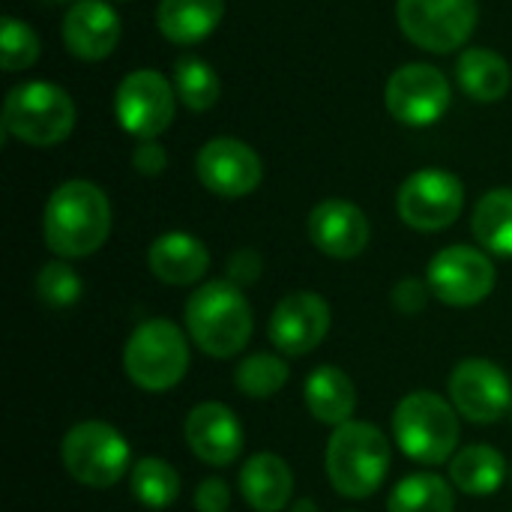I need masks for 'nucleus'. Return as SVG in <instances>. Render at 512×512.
I'll return each instance as SVG.
<instances>
[{"label": "nucleus", "instance_id": "nucleus-12", "mask_svg": "<svg viewBox=\"0 0 512 512\" xmlns=\"http://www.w3.org/2000/svg\"><path fill=\"white\" fill-rule=\"evenodd\" d=\"M450 81L429 63L399 66L384 90L387 111L405 126H432L450 108Z\"/></svg>", "mask_w": 512, "mask_h": 512}, {"label": "nucleus", "instance_id": "nucleus-17", "mask_svg": "<svg viewBox=\"0 0 512 512\" xmlns=\"http://www.w3.org/2000/svg\"><path fill=\"white\" fill-rule=\"evenodd\" d=\"M309 240L336 261L357 258L369 243V219L366 213L342 198L321 201L309 213Z\"/></svg>", "mask_w": 512, "mask_h": 512}, {"label": "nucleus", "instance_id": "nucleus-11", "mask_svg": "<svg viewBox=\"0 0 512 512\" xmlns=\"http://www.w3.org/2000/svg\"><path fill=\"white\" fill-rule=\"evenodd\" d=\"M447 393L459 417L483 426L498 423L512 408V384L507 372L498 363L480 357L462 360L453 369L447 381Z\"/></svg>", "mask_w": 512, "mask_h": 512}, {"label": "nucleus", "instance_id": "nucleus-31", "mask_svg": "<svg viewBox=\"0 0 512 512\" xmlns=\"http://www.w3.org/2000/svg\"><path fill=\"white\" fill-rule=\"evenodd\" d=\"M36 57H39L36 33L24 21L6 15L3 27H0V60H3V69L6 72H21V69L33 66Z\"/></svg>", "mask_w": 512, "mask_h": 512}, {"label": "nucleus", "instance_id": "nucleus-26", "mask_svg": "<svg viewBox=\"0 0 512 512\" xmlns=\"http://www.w3.org/2000/svg\"><path fill=\"white\" fill-rule=\"evenodd\" d=\"M453 486L438 474H411L387 498V512H453Z\"/></svg>", "mask_w": 512, "mask_h": 512}, {"label": "nucleus", "instance_id": "nucleus-27", "mask_svg": "<svg viewBox=\"0 0 512 512\" xmlns=\"http://www.w3.org/2000/svg\"><path fill=\"white\" fill-rule=\"evenodd\" d=\"M129 486H132V495L138 504H144L150 510H165L180 495V474L165 459L147 456L132 465Z\"/></svg>", "mask_w": 512, "mask_h": 512}, {"label": "nucleus", "instance_id": "nucleus-6", "mask_svg": "<svg viewBox=\"0 0 512 512\" xmlns=\"http://www.w3.org/2000/svg\"><path fill=\"white\" fill-rule=\"evenodd\" d=\"M75 126V102L48 81H27L12 87L3 105V129L24 144L54 147L66 141Z\"/></svg>", "mask_w": 512, "mask_h": 512}, {"label": "nucleus", "instance_id": "nucleus-8", "mask_svg": "<svg viewBox=\"0 0 512 512\" xmlns=\"http://www.w3.org/2000/svg\"><path fill=\"white\" fill-rule=\"evenodd\" d=\"M402 33L435 54H450L465 45L477 27V0H399L396 6Z\"/></svg>", "mask_w": 512, "mask_h": 512}, {"label": "nucleus", "instance_id": "nucleus-16", "mask_svg": "<svg viewBox=\"0 0 512 512\" xmlns=\"http://www.w3.org/2000/svg\"><path fill=\"white\" fill-rule=\"evenodd\" d=\"M189 450L213 468L234 465L243 453V426L222 402H201L189 411L183 426Z\"/></svg>", "mask_w": 512, "mask_h": 512}, {"label": "nucleus", "instance_id": "nucleus-33", "mask_svg": "<svg viewBox=\"0 0 512 512\" xmlns=\"http://www.w3.org/2000/svg\"><path fill=\"white\" fill-rule=\"evenodd\" d=\"M261 270H264V261L255 249H240L228 258V282H234V285L258 282Z\"/></svg>", "mask_w": 512, "mask_h": 512}, {"label": "nucleus", "instance_id": "nucleus-21", "mask_svg": "<svg viewBox=\"0 0 512 512\" xmlns=\"http://www.w3.org/2000/svg\"><path fill=\"white\" fill-rule=\"evenodd\" d=\"M303 396H306V408L312 411V417L333 429L351 423V417L357 411V387L336 366H318L306 378Z\"/></svg>", "mask_w": 512, "mask_h": 512}, {"label": "nucleus", "instance_id": "nucleus-13", "mask_svg": "<svg viewBox=\"0 0 512 512\" xmlns=\"http://www.w3.org/2000/svg\"><path fill=\"white\" fill-rule=\"evenodd\" d=\"M426 282L447 306H477L495 288V264L474 246H447L432 258Z\"/></svg>", "mask_w": 512, "mask_h": 512}, {"label": "nucleus", "instance_id": "nucleus-38", "mask_svg": "<svg viewBox=\"0 0 512 512\" xmlns=\"http://www.w3.org/2000/svg\"><path fill=\"white\" fill-rule=\"evenodd\" d=\"M510 420H512V408H510Z\"/></svg>", "mask_w": 512, "mask_h": 512}, {"label": "nucleus", "instance_id": "nucleus-32", "mask_svg": "<svg viewBox=\"0 0 512 512\" xmlns=\"http://www.w3.org/2000/svg\"><path fill=\"white\" fill-rule=\"evenodd\" d=\"M432 297V288L429 282H420V279H402L396 288H393V306L402 312V315H417L426 309Z\"/></svg>", "mask_w": 512, "mask_h": 512}, {"label": "nucleus", "instance_id": "nucleus-29", "mask_svg": "<svg viewBox=\"0 0 512 512\" xmlns=\"http://www.w3.org/2000/svg\"><path fill=\"white\" fill-rule=\"evenodd\" d=\"M234 384L249 399H270L288 384V363L276 354H252L237 366Z\"/></svg>", "mask_w": 512, "mask_h": 512}, {"label": "nucleus", "instance_id": "nucleus-23", "mask_svg": "<svg viewBox=\"0 0 512 512\" xmlns=\"http://www.w3.org/2000/svg\"><path fill=\"white\" fill-rule=\"evenodd\" d=\"M507 477L504 456L489 444H471L450 459V483L474 498L495 495Z\"/></svg>", "mask_w": 512, "mask_h": 512}, {"label": "nucleus", "instance_id": "nucleus-14", "mask_svg": "<svg viewBox=\"0 0 512 512\" xmlns=\"http://www.w3.org/2000/svg\"><path fill=\"white\" fill-rule=\"evenodd\" d=\"M198 180L219 198H243L264 180L261 156L240 138H213L198 153Z\"/></svg>", "mask_w": 512, "mask_h": 512}, {"label": "nucleus", "instance_id": "nucleus-34", "mask_svg": "<svg viewBox=\"0 0 512 512\" xmlns=\"http://www.w3.org/2000/svg\"><path fill=\"white\" fill-rule=\"evenodd\" d=\"M132 165H135V171L138 174H144V177H156V174H162L165 171V165H168V153H165V147L153 138V141H138V147H135V153H132Z\"/></svg>", "mask_w": 512, "mask_h": 512}, {"label": "nucleus", "instance_id": "nucleus-1", "mask_svg": "<svg viewBox=\"0 0 512 512\" xmlns=\"http://www.w3.org/2000/svg\"><path fill=\"white\" fill-rule=\"evenodd\" d=\"M111 204L90 180H66L57 186L42 213L45 246L60 258H87L108 240Z\"/></svg>", "mask_w": 512, "mask_h": 512}, {"label": "nucleus", "instance_id": "nucleus-7", "mask_svg": "<svg viewBox=\"0 0 512 512\" xmlns=\"http://www.w3.org/2000/svg\"><path fill=\"white\" fill-rule=\"evenodd\" d=\"M60 459L66 474L87 489H111L132 465V450L111 423L84 420L63 435Z\"/></svg>", "mask_w": 512, "mask_h": 512}, {"label": "nucleus", "instance_id": "nucleus-22", "mask_svg": "<svg viewBox=\"0 0 512 512\" xmlns=\"http://www.w3.org/2000/svg\"><path fill=\"white\" fill-rule=\"evenodd\" d=\"M222 12L225 0H162L156 9V24L168 42L195 45L219 27Z\"/></svg>", "mask_w": 512, "mask_h": 512}, {"label": "nucleus", "instance_id": "nucleus-19", "mask_svg": "<svg viewBox=\"0 0 512 512\" xmlns=\"http://www.w3.org/2000/svg\"><path fill=\"white\" fill-rule=\"evenodd\" d=\"M147 264L159 282L183 288V285H195L198 279H204L210 267V252L198 237L186 231H168L153 240L147 252Z\"/></svg>", "mask_w": 512, "mask_h": 512}, {"label": "nucleus", "instance_id": "nucleus-25", "mask_svg": "<svg viewBox=\"0 0 512 512\" xmlns=\"http://www.w3.org/2000/svg\"><path fill=\"white\" fill-rule=\"evenodd\" d=\"M471 231L483 249L512 255V189H492L477 201Z\"/></svg>", "mask_w": 512, "mask_h": 512}, {"label": "nucleus", "instance_id": "nucleus-2", "mask_svg": "<svg viewBox=\"0 0 512 512\" xmlns=\"http://www.w3.org/2000/svg\"><path fill=\"white\" fill-rule=\"evenodd\" d=\"M186 330L192 342L216 360H228L249 345L252 336V309L243 297L240 285L234 282H207L201 285L186 309H183Z\"/></svg>", "mask_w": 512, "mask_h": 512}, {"label": "nucleus", "instance_id": "nucleus-28", "mask_svg": "<svg viewBox=\"0 0 512 512\" xmlns=\"http://www.w3.org/2000/svg\"><path fill=\"white\" fill-rule=\"evenodd\" d=\"M174 87L189 111H207L219 99V75L195 54H186L174 63Z\"/></svg>", "mask_w": 512, "mask_h": 512}, {"label": "nucleus", "instance_id": "nucleus-30", "mask_svg": "<svg viewBox=\"0 0 512 512\" xmlns=\"http://www.w3.org/2000/svg\"><path fill=\"white\" fill-rule=\"evenodd\" d=\"M81 276L66 261H51L36 276V294L51 309H69L81 300Z\"/></svg>", "mask_w": 512, "mask_h": 512}, {"label": "nucleus", "instance_id": "nucleus-5", "mask_svg": "<svg viewBox=\"0 0 512 512\" xmlns=\"http://www.w3.org/2000/svg\"><path fill=\"white\" fill-rule=\"evenodd\" d=\"M123 369L129 381L147 393L177 387L189 369V342L183 330L165 318L138 324L123 348Z\"/></svg>", "mask_w": 512, "mask_h": 512}, {"label": "nucleus", "instance_id": "nucleus-20", "mask_svg": "<svg viewBox=\"0 0 512 512\" xmlns=\"http://www.w3.org/2000/svg\"><path fill=\"white\" fill-rule=\"evenodd\" d=\"M240 492L255 512H282L294 495V474L276 453H258L240 468Z\"/></svg>", "mask_w": 512, "mask_h": 512}, {"label": "nucleus", "instance_id": "nucleus-15", "mask_svg": "<svg viewBox=\"0 0 512 512\" xmlns=\"http://www.w3.org/2000/svg\"><path fill=\"white\" fill-rule=\"evenodd\" d=\"M267 333L282 354L306 357L330 333V306L315 291H294L273 309Z\"/></svg>", "mask_w": 512, "mask_h": 512}, {"label": "nucleus", "instance_id": "nucleus-4", "mask_svg": "<svg viewBox=\"0 0 512 512\" xmlns=\"http://www.w3.org/2000/svg\"><path fill=\"white\" fill-rule=\"evenodd\" d=\"M459 411L438 393H408L393 411V438L399 450L420 465H444L456 456Z\"/></svg>", "mask_w": 512, "mask_h": 512}, {"label": "nucleus", "instance_id": "nucleus-3", "mask_svg": "<svg viewBox=\"0 0 512 512\" xmlns=\"http://www.w3.org/2000/svg\"><path fill=\"white\" fill-rule=\"evenodd\" d=\"M327 477L342 498H369L381 489L390 471V444L372 423L336 426L327 444Z\"/></svg>", "mask_w": 512, "mask_h": 512}, {"label": "nucleus", "instance_id": "nucleus-35", "mask_svg": "<svg viewBox=\"0 0 512 512\" xmlns=\"http://www.w3.org/2000/svg\"><path fill=\"white\" fill-rule=\"evenodd\" d=\"M195 507H198V512H228V507H231L228 483L216 480V477L204 480L195 492Z\"/></svg>", "mask_w": 512, "mask_h": 512}, {"label": "nucleus", "instance_id": "nucleus-9", "mask_svg": "<svg viewBox=\"0 0 512 512\" xmlns=\"http://www.w3.org/2000/svg\"><path fill=\"white\" fill-rule=\"evenodd\" d=\"M396 207L402 222L411 225L414 231H444L459 219L465 207V189L456 174L426 168L402 183Z\"/></svg>", "mask_w": 512, "mask_h": 512}, {"label": "nucleus", "instance_id": "nucleus-36", "mask_svg": "<svg viewBox=\"0 0 512 512\" xmlns=\"http://www.w3.org/2000/svg\"><path fill=\"white\" fill-rule=\"evenodd\" d=\"M294 512H315V504H309V501H297V504H294Z\"/></svg>", "mask_w": 512, "mask_h": 512}, {"label": "nucleus", "instance_id": "nucleus-18", "mask_svg": "<svg viewBox=\"0 0 512 512\" xmlns=\"http://www.w3.org/2000/svg\"><path fill=\"white\" fill-rule=\"evenodd\" d=\"M63 42L81 60H102L120 42V18L105 0H75L63 18Z\"/></svg>", "mask_w": 512, "mask_h": 512}, {"label": "nucleus", "instance_id": "nucleus-37", "mask_svg": "<svg viewBox=\"0 0 512 512\" xmlns=\"http://www.w3.org/2000/svg\"><path fill=\"white\" fill-rule=\"evenodd\" d=\"M45 3H66V0H45Z\"/></svg>", "mask_w": 512, "mask_h": 512}, {"label": "nucleus", "instance_id": "nucleus-24", "mask_svg": "<svg viewBox=\"0 0 512 512\" xmlns=\"http://www.w3.org/2000/svg\"><path fill=\"white\" fill-rule=\"evenodd\" d=\"M456 78H459V87L477 102L504 99L512 84L510 63L498 51H489V48L462 51L456 63Z\"/></svg>", "mask_w": 512, "mask_h": 512}, {"label": "nucleus", "instance_id": "nucleus-10", "mask_svg": "<svg viewBox=\"0 0 512 512\" xmlns=\"http://www.w3.org/2000/svg\"><path fill=\"white\" fill-rule=\"evenodd\" d=\"M114 114L129 135L138 141H153L174 120V87L153 69H135L117 87Z\"/></svg>", "mask_w": 512, "mask_h": 512}]
</instances>
